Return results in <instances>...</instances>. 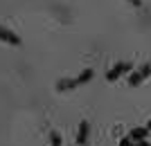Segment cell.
Returning a JSON list of instances; mask_svg holds the SVG:
<instances>
[{
	"instance_id": "obj_1",
	"label": "cell",
	"mask_w": 151,
	"mask_h": 146,
	"mask_svg": "<svg viewBox=\"0 0 151 146\" xmlns=\"http://www.w3.org/2000/svg\"><path fill=\"white\" fill-rule=\"evenodd\" d=\"M131 70H133V63H131V61H120V63H115L113 68L106 72V81L113 83V81H117L124 72H131Z\"/></svg>"
},
{
	"instance_id": "obj_2",
	"label": "cell",
	"mask_w": 151,
	"mask_h": 146,
	"mask_svg": "<svg viewBox=\"0 0 151 146\" xmlns=\"http://www.w3.org/2000/svg\"><path fill=\"white\" fill-rule=\"evenodd\" d=\"M0 41L7 45H16V47L20 45V36H16V32L7 29V27H0Z\"/></svg>"
},
{
	"instance_id": "obj_3",
	"label": "cell",
	"mask_w": 151,
	"mask_h": 146,
	"mask_svg": "<svg viewBox=\"0 0 151 146\" xmlns=\"http://www.w3.org/2000/svg\"><path fill=\"white\" fill-rule=\"evenodd\" d=\"M75 88H79L77 76L75 79H61V81H57V90L59 92H68V90H75Z\"/></svg>"
},
{
	"instance_id": "obj_4",
	"label": "cell",
	"mask_w": 151,
	"mask_h": 146,
	"mask_svg": "<svg viewBox=\"0 0 151 146\" xmlns=\"http://www.w3.org/2000/svg\"><path fill=\"white\" fill-rule=\"evenodd\" d=\"M86 142H88V121H81L79 124V133H77V144L86 146Z\"/></svg>"
},
{
	"instance_id": "obj_5",
	"label": "cell",
	"mask_w": 151,
	"mask_h": 146,
	"mask_svg": "<svg viewBox=\"0 0 151 146\" xmlns=\"http://www.w3.org/2000/svg\"><path fill=\"white\" fill-rule=\"evenodd\" d=\"M129 135H131V140H133V142L147 140V135H149V128H147V126H138V128H133Z\"/></svg>"
},
{
	"instance_id": "obj_6",
	"label": "cell",
	"mask_w": 151,
	"mask_h": 146,
	"mask_svg": "<svg viewBox=\"0 0 151 146\" xmlns=\"http://www.w3.org/2000/svg\"><path fill=\"white\" fill-rule=\"evenodd\" d=\"M93 76H95V72H93V70H90V68H88V70H83L81 74L77 76V81H79V85H83V83H88L90 79H93Z\"/></svg>"
},
{
	"instance_id": "obj_7",
	"label": "cell",
	"mask_w": 151,
	"mask_h": 146,
	"mask_svg": "<svg viewBox=\"0 0 151 146\" xmlns=\"http://www.w3.org/2000/svg\"><path fill=\"white\" fill-rule=\"evenodd\" d=\"M145 81V79H142V74H140V70L138 72H133L131 76H129V85H131V88H138L140 83Z\"/></svg>"
},
{
	"instance_id": "obj_8",
	"label": "cell",
	"mask_w": 151,
	"mask_h": 146,
	"mask_svg": "<svg viewBox=\"0 0 151 146\" xmlns=\"http://www.w3.org/2000/svg\"><path fill=\"white\" fill-rule=\"evenodd\" d=\"M50 140H52V144H54V146H61V133H59V130H52Z\"/></svg>"
},
{
	"instance_id": "obj_9",
	"label": "cell",
	"mask_w": 151,
	"mask_h": 146,
	"mask_svg": "<svg viewBox=\"0 0 151 146\" xmlns=\"http://www.w3.org/2000/svg\"><path fill=\"white\" fill-rule=\"evenodd\" d=\"M140 74H142V79H149V76H151V63L142 65V68H140Z\"/></svg>"
},
{
	"instance_id": "obj_10",
	"label": "cell",
	"mask_w": 151,
	"mask_h": 146,
	"mask_svg": "<svg viewBox=\"0 0 151 146\" xmlns=\"http://www.w3.org/2000/svg\"><path fill=\"white\" fill-rule=\"evenodd\" d=\"M120 146H133V140H131V135H126V137H122V140H120Z\"/></svg>"
},
{
	"instance_id": "obj_11",
	"label": "cell",
	"mask_w": 151,
	"mask_h": 146,
	"mask_svg": "<svg viewBox=\"0 0 151 146\" xmlns=\"http://www.w3.org/2000/svg\"><path fill=\"white\" fill-rule=\"evenodd\" d=\"M129 2H131L133 7H140V5H142V0H129Z\"/></svg>"
},
{
	"instance_id": "obj_12",
	"label": "cell",
	"mask_w": 151,
	"mask_h": 146,
	"mask_svg": "<svg viewBox=\"0 0 151 146\" xmlns=\"http://www.w3.org/2000/svg\"><path fill=\"white\" fill-rule=\"evenodd\" d=\"M133 146H151V144H147V140H140L138 144H133Z\"/></svg>"
},
{
	"instance_id": "obj_13",
	"label": "cell",
	"mask_w": 151,
	"mask_h": 146,
	"mask_svg": "<svg viewBox=\"0 0 151 146\" xmlns=\"http://www.w3.org/2000/svg\"><path fill=\"white\" fill-rule=\"evenodd\" d=\"M147 128H149V130H151V119H149V121H147Z\"/></svg>"
},
{
	"instance_id": "obj_14",
	"label": "cell",
	"mask_w": 151,
	"mask_h": 146,
	"mask_svg": "<svg viewBox=\"0 0 151 146\" xmlns=\"http://www.w3.org/2000/svg\"><path fill=\"white\" fill-rule=\"evenodd\" d=\"M52 146H54V144H52Z\"/></svg>"
}]
</instances>
